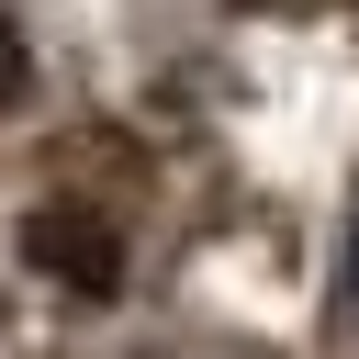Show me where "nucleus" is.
Segmentation results:
<instances>
[{
    "instance_id": "nucleus-1",
    "label": "nucleus",
    "mask_w": 359,
    "mask_h": 359,
    "mask_svg": "<svg viewBox=\"0 0 359 359\" xmlns=\"http://www.w3.org/2000/svg\"><path fill=\"white\" fill-rule=\"evenodd\" d=\"M22 258H34L45 280H67V292H112V280H123V236H112V213H90V202H34V213H22Z\"/></svg>"
},
{
    "instance_id": "nucleus-2",
    "label": "nucleus",
    "mask_w": 359,
    "mask_h": 359,
    "mask_svg": "<svg viewBox=\"0 0 359 359\" xmlns=\"http://www.w3.org/2000/svg\"><path fill=\"white\" fill-rule=\"evenodd\" d=\"M22 90H34V56H22V34H11V22H0V112H11V101H22Z\"/></svg>"
}]
</instances>
